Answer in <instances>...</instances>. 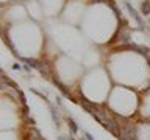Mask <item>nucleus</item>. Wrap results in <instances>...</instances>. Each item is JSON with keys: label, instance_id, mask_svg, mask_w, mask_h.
I'll use <instances>...</instances> for the list:
<instances>
[{"label": "nucleus", "instance_id": "obj_1", "mask_svg": "<svg viewBox=\"0 0 150 140\" xmlns=\"http://www.w3.org/2000/svg\"><path fill=\"white\" fill-rule=\"evenodd\" d=\"M69 125H71V129H72L74 132H77V131H78V126H77V123H74L72 120H69Z\"/></svg>", "mask_w": 150, "mask_h": 140}, {"label": "nucleus", "instance_id": "obj_2", "mask_svg": "<svg viewBox=\"0 0 150 140\" xmlns=\"http://www.w3.org/2000/svg\"><path fill=\"white\" fill-rule=\"evenodd\" d=\"M86 140H94V139H92V135L89 134V132H86Z\"/></svg>", "mask_w": 150, "mask_h": 140}]
</instances>
